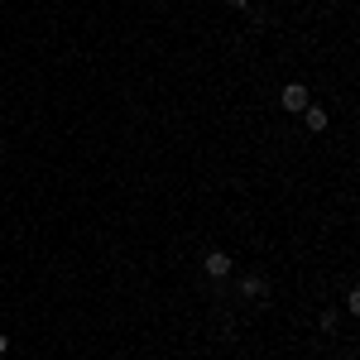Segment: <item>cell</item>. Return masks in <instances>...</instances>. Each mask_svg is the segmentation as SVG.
Here are the masks:
<instances>
[{
  "label": "cell",
  "mask_w": 360,
  "mask_h": 360,
  "mask_svg": "<svg viewBox=\"0 0 360 360\" xmlns=\"http://www.w3.org/2000/svg\"><path fill=\"white\" fill-rule=\"evenodd\" d=\"M303 120H307V130H327V111L322 106H303Z\"/></svg>",
  "instance_id": "cell-4"
},
{
  "label": "cell",
  "mask_w": 360,
  "mask_h": 360,
  "mask_svg": "<svg viewBox=\"0 0 360 360\" xmlns=\"http://www.w3.org/2000/svg\"><path fill=\"white\" fill-rule=\"evenodd\" d=\"M226 5H231V10H250V0H226Z\"/></svg>",
  "instance_id": "cell-5"
},
{
  "label": "cell",
  "mask_w": 360,
  "mask_h": 360,
  "mask_svg": "<svg viewBox=\"0 0 360 360\" xmlns=\"http://www.w3.org/2000/svg\"><path fill=\"white\" fill-rule=\"evenodd\" d=\"M202 269H207L212 278H226V274H231V255H221V250H212V255L202 259Z\"/></svg>",
  "instance_id": "cell-2"
},
{
  "label": "cell",
  "mask_w": 360,
  "mask_h": 360,
  "mask_svg": "<svg viewBox=\"0 0 360 360\" xmlns=\"http://www.w3.org/2000/svg\"><path fill=\"white\" fill-rule=\"evenodd\" d=\"M240 293L255 298V303H264V298H269V283H264L259 274H245V278H240Z\"/></svg>",
  "instance_id": "cell-3"
},
{
  "label": "cell",
  "mask_w": 360,
  "mask_h": 360,
  "mask_svg": "<svg viewBox=\"0 0 360 360\" xmlns=\"http://www.w3.org/2000/svg\"><path fill=\"white\" fill-rule=\"evenodd\" d=\"M0 154H5V149H0Z\"/></svg>",
  "instance_id": "cell-7"
},
{
  "label": "cell",
  "mask_w": 360,
  "mask_h": 360,
  "mask_svg": "<svg viewBox=\"0 0 360 360\" xmlns=\"http://www.w3.org/2000/svg\"><path fill=\"white\" fill-rule=\"evenodd\" d=\"M5 346H10V341H5V336H0V356H5Z\"/></svg>",
  "instance_id": "cell-6"
},
{
  "label": "cell",
  "mask_w": 360,
  "mask_h": 360,
  "mask_svg": "<svg viewBox=\"0 0 360 360\" xmlns=\"http://www.w3.org/2000/svg\"><path fill=\"white\" fill-rule=\"evenodd\" d=\"M278 101H283V111H303V106H307V86L303 82H288Z\"/></svg>",
  "instance_id": "cell-1"
}]
</instances>
